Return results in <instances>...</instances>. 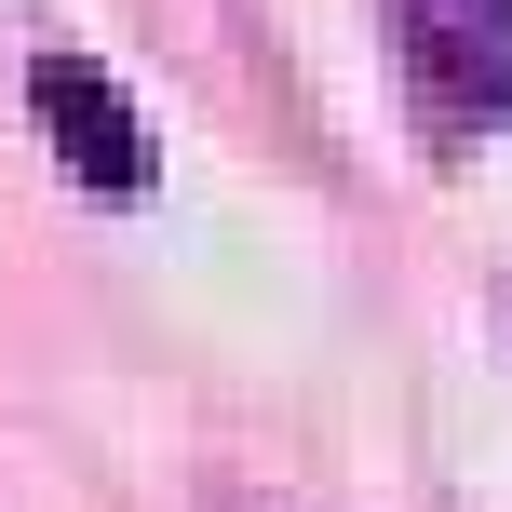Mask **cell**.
<instances>
[{
	"label": "cell",
	"mask_w": 512,
	"mask_h": 512,
	"mask_svg": "<svg viewBox=\"0 0 512 512\" xmlns=\"http://www.w3.org/2000/svg\"><path fill=\"white\" fill-rule=\"evenodd\" d=\"M391 54L445 149L512 122V0H391Z\"/></svg>",
	"instance_id": "6da1fadb"
},
{
	"label": "cell",
	"mask_w": 512,
	"mask_h": 512,
	"mask_svg": "<svg viewBox=\"0 0 512 512\" xmlns=\"http://www.w3.org/2000/svg\"><path fill=\"white\" fill-rule=\"evenodd\" d=\"M27 108H41L54 162H68L95 203H135V189H149V135H135L122 81H108L95 54H41V68H27Z\"/></svg>",
	"instance_id": "7a4b0ae2"
}]
</instances>
